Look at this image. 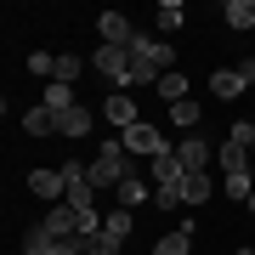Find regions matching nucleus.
Masks as SVG:
<instances>
[{
    "instance_id": "f257e3e1",
    "label": "nucleus",
    "mask_w": 255,
    "mask_h": 255,
    "mask_svg": "<svg viewBox=\"0 0 255 255\" xmlns=\"http://www.w3.org/2000/svg\"><path fill=\"white\" fill-rule=\"evenodd\" d=\"M130 68H136V85H159L164 74H176V46L159 34H147L136 28V40H130Z\"/></svg>"
},
{
    "instance_id": "f03ea898",
    "label": "nucleus",
    "mask_w": 255,
    "mask_h": 255,
    "mask_svg": "<svg viewBox=\"0 0 255 255\" xmlns=\"http://www.w3.org/2000/svg\"><path fill=\"white\" fill-rule=\"evenodd\" d=\"M130 176H136V159L125 153V142H119V136L102 142V153L91 159V187L97 193H114L119 182H130Z\"/></svg>"
},
{
    "instance_id": "7ed1b4c3",
    "label": "nucleus",
    "mask_w": 255,
    "mask_h": 255,
    "mask_svg": "<svg viewBox=\"0 0 255 255\" xmlns=\"http://www.w3.org/2000/svg\"><path fill=\"white\" fill-rule=\"evenodd\" d=\"M91 68L114 85V91H130V85H136V68H130V51H125V46H97Z\"/></svg>"
},
{
    "instance_id": "20e7f679",
    "label": "nucleus",
    "mask_w": 255,
    "mask_h": 255,
    "mask_svg": "<svg viewBox=\"0 0 255 255\" xmlns=\"http://www.w3.org/2000/svg\"><path fill=\"white\" fill-rule=\"evenodd\" d=\"M119 142H125V153H130V159H136V153H142L147 164H153L159 153H176V147H170V142H164V130L153 125V119H142V125H130V130H119Z\"/></svg>"
},
{
    "instance_id": "39448f33",
    "label": "nucleus",
    "mask_w": 255,
    "mask_h": 255,
    "mask_svg": "<svg viewBox=\"0 0 255 255\" xmlns=\"http://www.w3.org/2000/svg\"><path fill=\"white\" fill-rule=\"evenodd\" d=\"M102 119H108L114 130H130V125H142V108H136L130 91H114L108 102H102Z\"/></svg>"
},
{
    "instance_id": "423d86ee",
    "label": "nucleus",
    "mask_w": 255,
    "mask_h": 255,
    "mask_svg": "<svg viewBox=\"0 0 255 255\" xmlns=\"http://www.w3.org/2000/svg\"><path fill=\"white\" fill-rule=\"evenodd\" d=\"M97 34H102V46H125V51H130V40H136V23H130L125 11H102V17H97Z\"/></svg>"
},
{
    "instance_id": "0eeeda50",
    "label": "nucleus",
    "mask_w": 255,
    "mask_h": 255,
    "mask_svg": "<svg viewBox=\"0 0 255 255\" xmlns=\"http://www.w3.org/2000/svg\"><path fill=\"white\" fill-rule=\"evenodd\" d=\"M147 170H153V187H159V193H182V182H187V164L176 159V153H159Z\"/></svg>"
},
{
    "instance_id": "6e6552de",
    "label": "nucleus",
    "mask_w": 255,
    "mask_h": 255,
    "mask_svg": "<svg viewBox=\"0 0 255 255\" xmlns=\"http://www.w3.org/2000/svg\"><path fill=\"white\" fill-rule=\"evenodd\" d=\"M176 159H182V164H187V176H193V170H210L216 147H210V142L199 136V130H193V136H182V142H176Z\"/></svg>"
},
{
    "instance_id": "1a4fd4ad",
    "label": "nucleus",
    "mask_w": 255,
    "mask_h": 255,
    "mask_svg": "<svg viewBox=\"0 0 255 255\" xmlns=\"http://www.w3.org/2000/svg\"><path fill=\"white\" fill-rule=\"evenodd\" d=\"M28 193L63 204V199H68V182H63V170H28Z\"/></svg>"
},
{
    "instance_id": "9d476101",
    "label": "nucleus",
    "mask_w": 255,
    "mask_h": 255,
    "mask_svg": "<svg viewBox=\"0 0 255 255\" xmlns=\"http://www.w3.org/2000/svg\"><path fill=\"white\" fill-rule=\"evenodd\" d=\"M216 164H221V176H238V170H255V159H250V147H238L233 136L216 147Z\"/></svg>"
},
{
    "instance_id": "9b49d317",
    "label": "nucleus",
    "mask_w": 255,
    "mask_h": 255,
    "mask_svg": "<svg viewBox=\"0 0 255 255\" xmlns=\"http://www.w3.org/2000/svg\"><path fill=\"white\" fill-rule=\"evenodd\" d=\"M204 199H216V176H210V170H193L187 182H182V204H204Z\"/></svg>"
},
{
    "instance_id": "f8f14e48",
    "label": "nucleus",
    "mask_w": 255,
    "mask_h": 255,
    "mask_svg": "<svg viewBox=\"0 0 255 255\" xmlns=\"http://www.w3.org/2000/svg\"><path fill=\"white\" fill-rule=\"evenodd\" d=\"M57 130H63L68 142L91 136V108H68V114H57Z\"/></svg>"
},
{
    "instance_id": "ddd939ff",
    "label": "nucleus",
    "mask_w": 255,
    "mask_h": 255,
    "mask_svg": "<svg viewBox=\"0 0 255 255\" xmlns=\"http://www.w3.org/2000/svg\"><path fill=\"white\" fill-rule=\"evenodd\" d=\"M51 130H57V114L46 108V102H40V108H28V114H23V136H51Z\"/></svg>"
},
{
    "instance_id": "4468645a",
    "label": "nucleus",
    "mask_w": 255,
    "mask_h": 255,
    "mask_svg": "<svg viewBox=\"0 0 255 255\" xmlns=\"http://www.w3.org/2000/svg\"><path fill=\"white\" fill-rule=\"evenodd\" d=\"M97 199H102V193L91 187V176H85V182H68V199H63V204H74L80 216H91V210H97Z\"/></svg>"
},
{
    "instance_id": "2eb2a0df",
    "label": "nucleus",
    "mask_w": 255,
    "mask_h": 255,
    "mask_svg": "<svg viewBox=\"0 0 255 255\" xmlns=\"http://www.w3.org/2000/svg\"><path fill=\"white\" fill-rule=\"evenodd\" d=\"M221 17H227V28L244 34V28H255V0H227V6H221Z\"/></svg>"
},
{
    "instance_id": "dca6fc26",
    "label": "nucleus",
    "mask_w": 255,
    "mask_h": 255,
    "mask_svg": "<svg viewBox=\"0 0 255 255\" xmlns=\"http://www.w3.org/2000/svg\"><path fill=\"white\" fill-rule=\"evenodd\" d=\"M221 193H227V199H238V204H250V199H255V170H238V176H221Z\"/></svg>"
},
{
    "instance_id": "f3484780",
    "label": "nucleus",
    "mask_w": 255,
    "mask_h": 255,
    "mask_svg": "<svg viewBox=\"0 0 255 255\" xmlns=\"http://www.w3.org/2000/svg\"><path fill=\"white\" fill-rule=\"evenodd\" d=\"M153 23H159V34H176V28L187 23V6H182V0H164V6L153 11Z\"/></svg>"
},
{
    "instance_id": "a211bd4d",
    "label": "nucleus",
    "mask_w": 255,
    "mask_h": 255,
    "mask_svg": "<svg viewBox=\"0 0 255 255\" xmlns=\"http://www.w3.org/2000/svg\"><path fill=\"white\" fill-rule=\"evenodd\" d=\"M210 91H216L221 102H233L238 91H244V80H238V68H216V74H210Z\"/></svg>"
},
{
    "instance_id": "6ab92c4d",
    "label": "nucleus",
    "mask_w": 255,
    "mask_h": 255,
    "mask_svg": "<svg viewBox=\"0 0 255 255\" xmlns=\"http://www.w3.org/2000/svg\"><path fill=\"white\" fill-rule=\"evenodd\" d=\"M102 233H108V238H119V244H125V238H130V210H125V204H114V210H102Z\"/></svg>"
},
{
    "instance_id": "aec40b11",
    "label": "nucleus",
    "mask_w": 255,
    "mask_h": 255,
    "mask_svg": "<svg viewBox=\"0 0 255 255\" xmlns=\"http://www.w3.org/2000/svg\"><path fill=\"white\" fill-rule=\"evenodd\" d=\"M46 108H51V114L80 108V102H74V85H68V80H51V85H46Z\"/></svg>"
},
{
    "instance_id": "412c9836",
    "label": "nucleus",
    "mask_w": 255,
    "mask_h": 255,
    "mask_svg": "<svg viewBox=\"0 0 255 255\" xmlns=\"http://www.w3.org/2000/svg\"><path fill=\"white\" fill-rule=\"evenodd\" d=\"M142 199H147V182H142V176H130V182L114 187V204H125V210H136Z\"/></svg>"
},
{
    "instance_id": "4be33fe9",
    "label": "nucleus",
    "mask_w": 255,
    "mask_h": 255,
    "mask_svg": "<svg viewBox=\"0 0 255 255\" xmlns=\"http://www.w3.org/2000/svg\"><path fill=\"white\" fill-rule=\"evenodd\" d=\"M170 125H182L187 136H193V130H199V102H193V97L187 102H170Z\"/></svg>"
},
{
    "instance_id": "5701e85b",
    "label": "nucleus",
    "mask_w": 255,
    "mask_h": 255,
    "mask_svg": "<svg viewBox=\"0 0 255 255\" xmlns=\"http://www.w3.org/2000/svg\"><path fill=\"white\" fill-rule=\"evenodd\" d=\"M74 244H80L85 255H119L125 244H119V238H108V233H91V238H74Z\"/></svg>"
},
{
    "instance_id": "b1692460",
    "label": "nucleus",
    "mask_w": 255,
    "mask_h": 255,
    "mask_svg": "<svg viewBox=\"0 0 255 255\" xmlns=\"http://www.w3.org/2000/svg\"><path fill=\"white\" fill-rule=\"evenodd\" d=\"M187 250H193V233H182V227H176V233H164L159 244H153V255H187Z\"/></svg>"
},
{
    "instance_id": "393cba45",
    "label": "nucleus",
    "mask_w": 255,
    "mask_h": 255,
    "mask_svg": "<svg viewBox=\"0 0 255 255\" xmlns=\"http://www.w3.org/2000/svg\"><path fill=\"white\" fill-rule=\"evenodd\" d=\"M159 97H164V102H187V74H182V68L164 74V80H159Z\"/></svg>"
},
{
    "instance_id": "a878e982",
    "label": "nucleus",
    "mask_w": 255,
    "mask_h": 255,
    "mask_svg": "<svg viewBox=\"0 0 255 255\" xmlns=\"http://www.w3.org/2000/svg\"><path fill=\"white\" fill-rule=\"evenodd\" d=\"M28 74H40V80L51 85V80H57V57H51V51H28Z\"/></svg>"
},
{
    "instance_id": "bb28decb",
    "label": "nucleus",
    "mask_w": 255,
    "mask_h": 255,
    "mask_svg": "<svg viewBox=\"0 0 255 255\" xmlns=\"http://www.w3.org/2000/svg\"><path fill=\"white\" fill-rule=\"evenodd\" d=\"M80 74H85V63H80V57H68V51L57 57V80H68V85H74Z\"/></svg>"
},
{
    "instance_id": "cd10ccee",
    "label": "nucleus",
    "mask_w": 255,
    "mask_h": 255,
    "mask_svg": "<svg viewBox=\"0 0 255 255\" xmlns=\"http://www.w3.org/2000/svg\"><path fill=\"white\" fill-rule=\"evenodd\" d=\"M227 136L238 142V147H255V119H233V130Z\"/></svg>"
},
{
    "instance_id": "c85d7f7f",
    "label": "nucleus",
    "mask_w": 255,
    "mask_h": 255,
    "mask_svg": "<svg viewBox=\"0 0 255 255\" xmlns=\"http://www.w3.org/2000/svg\"><path fill=\"white\" fill-rule=\"evenodd\" d=\"M23 255H85L80 244H46V250H23Z\"/></svg>"
},
{
    "instance_id": "c756f323",
    "label": "nucleus",
    "mask_w": 255,
    "mask_h": 255,
    "mask_svg": "<svg viewBox=\"0 0 255 255\" xmlns=\"http://www.w3.org/2000/svg\"><path fill=\"white\" fill-rule=\"evenodd\" d=\"M238 80H244V91L255 85V57H244V63H238Z\"/></svg>"
},
{
    "instance_id": "7c9ffc66",
    "label": "nucleus",
    "mask_w": 255,
    "mask_h": 255,
    "mask_svg": "<svg viewBox=\"0 0 255 255\" xmlns=\"http://www.w3.org/2000/svg\"><path fill=\"white\" fill-rule=\"evenodd\" d=\"M238 255H255V250H238Z\"/></svg>"
},
{
    "instance_id": "2f4dec72",
    "label": "nucleus",
    "mask_w": 255,
    "mask_h": 255,
    "mask_svg": "<svg viewBox=\"0 0 255 255\" xmlns=\"http://www.w3.org/2000/svg\"><path fill=\"white\" fill-rule=\"evenodd\" d=\"M250 216H255V199H250Z\"/></svg>"
},
{
    "instance_id": "473e14b6",
    "label": "nucleus",
    "mask_w": 255,
    "mask_h": 255,
    "mask_svg": "<svg viewBox=\"0 0 255 255\" xmlns=\"http://www.w3.org/2000/svg\"><path fill=\"white\" fill-rule=\"evenodd\" d=\"M250 159H255V147H250Z\"/></svg>"
},
{
    "instance_id": "72a5a7b5",
    "label": "nucleus",
    "mask_w": 255,
    "mask_h": 255,
    "mask_svg": "<svg viewBox=\"0 0 255 255\" xmlns=\"http://www.w3.org/2000/svg\"><path fill=\"white\" fill-rule=\"evenodd\" d=\"M250 119H255V114H250Z\"/></svg>"
}]
</instances>
